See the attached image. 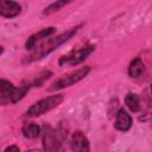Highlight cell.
<instances>
[{
	"instance_id": "cell-11",
	"label": "cell",
	"mask_w": 152,
	"mask_h": 152,
	"mask_svg": "<svg viewBox=\"0 0 152 152\" xmlns=\"http://www.w3.org/2000/svg\"><path fill=\"white\" fill-rule=\"evenodd\" d=\"M23 134L27 139H36L40 134V127L34 122H27L23 126Z\"/></svg>"
},
{
	"instance_id": "cell-6",
	"label": "cell",
	"mask_w": 152,
	"mask_h": 152,
	"mask_svg": "<svg viewBox=\"0 0 152 152\" xmlns=\"http://www.w3.org/2000/svg\"><path fill=\"white\" fill-rule=\"evenodd\" d=\"M94 50H95V46H93V45H86V46H82V48H80L77 50H72L68 55L61 57L59 65L61 66H64V65H77V64L82 63L86 58H88V56Z\"/></svg>"
},
{
	"instance_id": "cell-16",
	"label": "cell",
	"mask_w": 152,
	"mask_h": 152,
	"mask_svg": "<svg viewBox=\"0 0 152 152\" xmlns=\"http://www.w3.org/2000/svg\"><path fill=\"white\" fill-rule=\"evenodd\" d=\"M26 152H40L39 150H30V151H26Z\"/></svg>"
},
{
	"instance_id": "cell-12",
	"label": "cell",
	"mask_w": 152,
	"mask_h": 152,
	"mask_svg": "<svg viewBox=\"0 0 152 152\" xmlns=\"http://www.w3.org/2000/svg\"><path fill=\"white\" fill-rule=\"evenodd\" d=\"M144 72V63L142 61L137 57L134 58L131 63H129V66H128V75L131 77H139L141 74Z\"/></svg>"
},
{
	"instance_id": "cell-14",
	"label": "cell",
	"mask_w": 152,
	"mask_h": 152,
	"mask_svg": "<svg viewBox=\"0 0 152 152\" xmlns=\"http://www.w3.org/2000/svg\"><path fill=\"white\" fill-rule=\"evenodd\" d=\"M64 5H66V1H56L53 4H51L50 6H48L44 11H43V14L46 15V14H51L52 12H56L58 11L61 7H63Z\"/></svg>"
},
{
	"instance_id": "cell-4",
	"label": "cell",
	"mask_w": 152,
	"mask_h": 152,
	"mask_svg": "<svg viewBox=\"0 0 152 152\" xmlns=\"http://www.w3.org/2000/svg\"><path fill=\"white\" fill-rule=\"evenodd\" d=\"M63 101V95L62 94H57V95H51L48 97H44L42 100H39L38 102L33 103L25 113L26 116H39L51 109H53L55 107H57L61 102Z\"/></svg>"
},
{
	"instance_id": "cell-15",
	"label": "cell",
	"mask_w": 152,
	"mask_h": 152,
	"mask_svg": "<svg viewBox=\"0 0 152 152\" xmlns=\"http://www.w3.org/2000/svg\"><path fill=\"white\" fill-rule=\"evenodd\" d=\"M4 152H20V150H19L18 146H15V145H11V146L6 147Z\"/></svg>"
},
{
	"instance_id": "cell-17",
	"label": "cell",
	"mask_w": 152,
	"mask_h": 152,
	"mask_svg": "<svg viewBox=\"0 0 152 152\" xmlns=\"http://www.w3.org/2000/svg\"><path fill=\"white\" fill-rule=\"evenodd\" d=\"M151 93H152V83H151Z\"/></svg>"
},
{
	"instance_id": "cell-9",
	"label": "cell",
	"mask_w": 152,
	"mask_h": 152,
	"mask_svg": "<svg viewBox=\"0 0 152 152\" xmlns=\"http://www.w3.org/2000/svg\"><path fill=\"white\" fill-rule=\"evenodd\" d=\"M21 11V6L14 1L4 0L0 2V14L5 18H14Z\"/></svg>"
},
{
	"instance_id": "cell-13",
	"label": "cell",
	"mask_w": 152,
	"mask_h": 152,
	"mask_svg": "<svg viewBox=\"0 0 152 152\" xmlns=\"http://www.w3.org/2000/svg\"><path fill=\"white\" fill-rule=\"evenodd\" d=\"M125 102L127 104V107L132 110V112H137L140 108V99L137 94L134 93H128L125 97Z\"/></svg>"
},
{
	"instance_id": "cell-7",
	"label": "cell",
	"mask_w": 152,
	"mask_h": 152,
	"mask_svg": "<svg viewBox=\"0 0 152 152\" xmlns=\"http://www.w3.org/2000/svg\"><path fill=\"white\" fill-rule=\"evenodd\" d=\"M70 147L72 152H90L89 140L87 135L81 131H76L72 133L70 139Z\"/></svg>"
},
{
	"instance_id": "cell-3",
	"label": "cell",
	"mask_w": 152,
	"mask_h": 152,
	"mask_svg": "<svg viewBox=\"0 0 152 152\" xmlns=\"http://www.w3.org/2000/svg\"><path fill=\"white\" fill-rule=\"evenodd\" d=\"M28 88H30L28 84L17 88L11 82L2 78L1 83H0V102L2 104L17 103L18 101H20L25 96Z\"/></svg>"
},
{
	"instance_id": "cell-8",
	"label": "cell",
	"mask_w": 152,
	"mask_h": 152,
	"mask_svg": "<svg viewBox=\"0 0 152 152\" xmlns=\"http://www.w3.org/2000/svg\"><path fill=\"white\" fill-rule=\"evenodd\" d=\"M55 31H56V28L52 27V26H50V27H45V28L40 30L39 32L32 34V36L27 39V42H26V44H25V48H26L27 50H32V49H34V48L37 46V44H38L40 40H43L44 38L50 37L52 33H55Z\"/></svg>"
},
{
	"instance_id": "cell-2",
	"label": "cell",
	"mask_w": 152,
	"mask_h": 152,
	"mask_svg": "<svg viewBox=\"0 0 152 152\" xmlns=\"http://www.w3.org/2000/svg\"><path fill=\"white\" fill-rule=\"evenodd\" d=\"M65 131L53 129L50 125L43 127V147L44 152H62V141L65 138Z\"/></svg>"
},
{
	"instance_id": "cell-1",
	"label": "cell",
	"mask_w": 152,
	"mask_h": 152,
	"mask_svg": "<svg viewBox=\"0 0 152 152\" xmlns=\"http://www.w3.org/2000/svg\"><path fill=\"white\" fill-rule=\"evenodd\" d=\"M81 26L82 25H78L76 27H72V28L63 32L62 34H59V36H57L55 38H51L50 40H48L46 43H44L43 45H40V48H38L34 53H32L30 57H27L26 62H34V61H38V59L45 57L46 55H49L50 52H52L55 49H57L58 46H61L62 44H64L65 42H68L74 34H76Z\"/></svg>"
},
{
	"instance_id": "cell-10",
	"label": "cell",
	"mask_w": 152,
	"mask_h": 152,
	"mask_svg": "<svg viewBox=\"0 0 152 152\" xmlns=\"http://www.w3.org/2000/svg\"><path fill=\"white\" fill-rule=\"evenodd\" d=\"M132 126V118L125 109H119L115 119V128L121 132H126Z\"/></svg>"
},
{
	"instance_id": "cell-5",
	"label": "cell",
	"mask_w": 152,
	"mask_h": 152,
	"mask_svg": "<svg viewBox=\"0 0 152 152\" xmlns=\"http://www.w3.org/2000/svg\"><path fill=\"white\" fill-rule=\"evenodd\" d=\"M89 71H90V68L89 66H84V68L78 69L76 71H72V72H70L68 75H63L57 81H55L49 89L50 90H57V89H63V88L70 87V86L77 83L78 81L83 80L89 74Z\"/></svg>"
}]
</instances>
